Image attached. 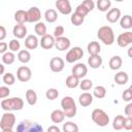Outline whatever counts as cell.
I'll list each match as a JSON object with an SVG mask.
<instances>
[{
    "instance_id": "1",
    "label": "cell",
    "mask_w": 132,
    "mask_h": 132,
    "mask_svg": "<svg viewBox=\"0 0 132 132\" xmlns=\"http://www.w3.org/2000/svg\"><path fill=\"white\" fill-rule=\"evenodd\" d=\"M0 105L4 111L21 110L24 107V100L21 97H11L8 99H2Z\"/></svg>"
},
{
    "instance_id": "2",
    "label": "cell",
    "mask_w": 132,
    "mask_h": 132,
    "mask_svg": "<svg viewBox=\"0 0 132 132\" xmlns=\"http://www.w3.org/2000/svg\"><path fill=\"white\" fill-rule=\"evenodd\" d=\"M97 37L105 45H111L114 42V33L111 27L102 26L97 31Z\"/></svg>"
},
{
    "instance_id": "3",
    "label": "cell",
    "mask_w": 132,
    "mask_h": 132,
    "mask_svg": "<svg viewBox=\"0 0 132 132\" xmlns=\"http://www.w3.org/2000/svg\"><path fill=\"white\" fill-rule=\"evenodd\" d=\"M61 107L67 118H73L76 114L77 107L74 99L70 96H65L61 100Z\"/></svg>"
},
{
    "instance_id": "4",
    "label": "cell",
    "mask_w": 132,
    "mask_h": 132,
    "mask_svg": "<svg viewBox=\"0 0 132 132\" xmlns=\"http://www.w3.org/2000/svg\"><path fill=\"white\" fill-rule=\"evenodd\" d=\"M16 132H43V128L37 122L24 120L18 125Z\"/></svg>"
},
{
    "instance_id": "5",
    "label": "cell",
    "mask_w": 132,
    "mask_h": 132,
    "mask_svg": "<svg viewBox=\"0 0 132 132\" xmlns=\"http://www.w3.org/2000/svg\"><path fill=\"white\" fill-rule=\"evenodd\" d=\"M91 118L93 122L99 127H105L109 123V116L100 108H95L91 113Z\"/></svg>"
},
{
    "instance_id": "6",
    "label": "cell",
    "mask_w": 132,
    "mask_h": 132,
    "mask_svg": "<svg viewBox=\"0 0 132 132\" xmlns=\"http://www.w3.org/2000/svg\"><path fill=\"white\" fill-rule=\"evenodd\" d=\"M15 124V116L10 111H5L0 120V128L4 129H12Z\"/></svg>"
},
{
    "instance_id": "7",
    "label": "cell",
    "mask_w": 132,
    "mask_h": 132,
    "mask_svg": "<svg viewBox=\"0 0 132 132\" xmlns=\"http://www.w3.org/2000/svg\"><path fill=\"white\" fill-rule=\"evenodd\" d=\"M84 57V51L81 47L79 46H74L71 50L68 51V53L66 54V62L68 63H74L76 61H78L79 59H81Z\"/></svg>"
},
{
    "instance_id": "8",
    "label": "cell",
    "mask_w": 132,
    "mask_h": 132,
    "mask_svg": "<svg viewBox=\"0 0 132 132\" xmlns=\"http://www.w3.org/2000/svg\"><path fill=\"white\" fill-rule=\"evenodd\" d=\"M32 77V71L27 66H21L16 70V78L22 82H27Z\"/></svg>"
},
{
    "instance_id": "9",
    "label": "cell",
    "mask_w": 132,
    "mask_h": 132,
    "mask_svg": "<svg viewBox=\"0 0 132 132\" xmlns=\"http://www.w3.org/2000/svg\"><path fill=\"white\" fill-rule=\"evenodd\" d=\"M71 73L73 76H75L78 79L84 78L88 73V67L84 63H77L72 67Z\"/></svg>"
},
{
    "instance_id": "10",
    "label": "cell",
    "mask_w": 132,
    "mask_h": 132,
    "mask_svg": "<svg viewBox=\"0 0 132 132\" xmlns=\"http://www.w3.org/2000/svg\"><path fill=\"white\" fill-rule=\"evenodd\" d=\"M117 43L121 47H126L129 44L132 43V32L127 31L124 33H121L117 38Z\"/></svg>"
},
{
    "instance_id": "11",
    "label": "cell",
    "mask_w": 132,
    "mask_h": 132,
    "mask_svg": "<svg viewBox=\"0 0 132 132\" xmlns=\"http://www.w3.org/2000/svg\"><path fill=\"white\" fill-rule=\"evenodd\" d=\"M64 66H65V62L60 57H54L50 61V68L53 72H56V73L61 72L64 69Z\"/></svg>"
},
{
    "instance_id": "12",
    "label": "cell",
    "mask_w": 132,
    "mask_h": 132,
    "mask_svg": "<svg viewBox=\"0 0 132 132\" xmlns=\"http://www.w3.org/2000/svg\"><path fill=\"white\" fill-rule=\"evenodd\" d=\"M56 8L62 13V14H70L72 11V7L71 4L68 0H57L56 3Z\"/></svg>"
},
{
    "instance_id": "13",
    "label": "cell",
    "mask_w": 132,
    "mask_h": 132,
    "mask_svg": "<svg viewBox=\"0 0 132 132\" xmlns=\"http://www.w3.org/2000/svg\"><path fill=\"white\" fill-rule=\"evenodd\" d=\"M27 15H28V23H38L40 22L41 19V12L40 9L36 6H33L27 10Z\"/></svg>"
},
{
    "instance_id": "14",
    "label": "cell",
    "mask_w": 132,
    "mask_h": 132,
    "mask_svg": "<svg viewBox=\"0 0 132 132\" xmlns=\"http://www.w3.org/2000/svg\"><path fill=\"white\" fill-rule=\"evenodd\" d=\"M55 42H56V38L53 35H50V34L44 35L39 40L40 46L42 48H44V50H51L52 47H54L55 46Z\"/></svg>"
},
{
    "instance_id": "15",
    "label": "cell",
    "mask_w": 132,
    "mask_h": 132,
    "mask_svg": "<svg viewBox=\"0 0 132 132\" xmlns=\"http://www.w3.org/2000/svg\"><path fill=\"white\" fill-rule=\"evenodd\" d=\"M70 39L65 37V36H62V37H59V38H56V42H55V47L58 50V51H66L70 47Z\"/></svg>"
},
{
    "instance_id": "16",
    "label": "cell",
    "mask_w": 132,
    "mask_h": 132,
    "mask_svg": "<svg viewBox=\"0 0 132 132\" xmlns=\"http://www.w3.org/2000/svg\"><path fill=\"white\" fill-rule=\"evenodd\" d=\"M12 34L16 39H23L27 35V28L25 25L16 24L12 29ZM27 37V36H26Z\"/></svg>"
},
{
    "instance_id": "17",
    "label": "cell",
    "mask_w": 132,
    "mask_h": 132,
    "mask_svg": "<svg viewBox=\"0 0 132 132\" xmlns=\"http://www.w3.org/2000/svg\"><path fill=\"white\" fill-rule=\"evenodd\" d=\"M121 18V10L117 7L114 8H110L108 11H107V14H106V20L109 22V23H117Z\"/></svg>"
},
{
    "instance_id": "18",
    "label": "cell",
    "mask_w": 132,
    "mask_h": 132,
    "mask_svg": "<svg viewBox=\"0 0 132 132\" xmlns=\"http://www.w3.org/2000/svg\"><path fill=\"white\" fill-rule=\"evenodd\" d=\"M78 102H79V104H80L82 107L90 106V105L93 103V95H92L91 93L85 92V93H82V94L79 95V97H78Z\"/></svg>"
},
{
    "instance_id": "19",
    "label": "cell",
    "mask_w": 132,
    "mask_h": 132,
    "mask_svg": "<svg viewBox=\"0 0 132 132\" xmlns=\"http://www.w3.org/2000/svg\"><path fill=\"white\" fill-rule=\"evenodd\" d=\"M65 113L62 109H55L52 111L51 113V120L53 123L55 124H60V123H63L64 120H65Z\"/></svg>"
},
{
    "instance_id": "20",
    "label": "cell",
    "mask_w": 132,
    "mask_h": 132,
    "mask_svg": "<svg viewBox=\"0 0 132 132\" xmlns=\"http://www.w3.org/2000/svg\"><path fill=\"white\" fill-rule=\"evenodd\" d=\"M38 44H39V40L33 34H30L25 38V46L28 50H35L38 46Z\"/></svg>"
},
{
    "instance_id": "21",
    "label": "cell",
    "mask_w": 132,
    "mask_h": 132,
    "mask_svg": "<svg viewBox=\"0 0 132 132\" xmlns=\"http://www.w3.org/2000/svg\"><path fill=\"white\" fill-rule=\"evenodd\" d=\"M102 58L99 55H92L88 58V64L91 68L97 69L102 65Z\"/></svg>"
},
{
    "instance_id": "22",
    "label": "cell",
    "mask_w": 132,
    "mask_h": 132,
    "mask_svg": "<svg viewBox=\"0 0 132 132\" xmlns=\"http://www.w3.org/2000/svg\"><path fill=\"white\" fill-rule=\"evenodd\" d=\"M113 79H114V82H116L117 85H119V86H124V85H126V84L128 82L129 76H128V74H127L125 71H119L118 73H116Z\"/></svg>"
},
{
    "instance_id": "23",
    "label": "cell",
    "mask_w": 132,
    "mask_h": 132,
    "mask_svg": "<svg viewBox=\"0 0 132 132\" xmlns=\"http://www.w3.org/2000/svg\"><path fill=\"white\" fill-rule=\"evenodd\" d=\"M14 21L18 23V24H21V25H24L25 23L28 22V15H27V11L25 10H16L14 12Z\"/></svg>"
},
{
    "instance_id": "24",
    "label": "cell",
    "mask_w": 132,
    "mask_h": 132,
    "mask_svg": "<svg viewBox=\"0 0 132 132\" xmlns=\"http://www.w3.org/2000/svg\"><path fill=\"white\" fill-rule=\"evenodd\" d=\"M122 64H123V60L120 56H113L110 58L109 60V68L111 70H119L121 67H122Z\"/></svg>"
},
{
    "instance_id": "25",
    "label": "cell",
    "mask_w": 132,
    "mask_h": 132,
    "mask_svg": "<svg viewBox=\"0 0 132 132\" xmlns=\"http://www.w3.org/2000/svg\"><path fill=\"white\" fill-rule=\"evenodd\" d=\"M87 50H88V53L90 54V56H92V55H99V53L101 51V46H100L99 42H97V41H91L88 44Z\"/></svg>"
},
{
    "instance_id": "26",
    "label": "cell",
    "mask_w": 132,
    "mask_h": 132,
    "mask_svg": "<svg viewBox=\"0 0 132 132\" xmlns=\"http://www.w3.org/2000/svg\"><path fill=\"white\" fill-rule=\"evenodd\" d=\"M44 19L47 23H55L58 20V13L55 9L50 8L44 12Z\"/></svg>"
},
{
    "instance_id": "27",
    "label": "cell",
    "mask_w": 132,
    "mask_h": 132,
    "mask_svg": "<svg viewBox=\"0 0 132 132\" xmlns=\"http://www.w3.org/2000/svg\"><path fill=\"white\" fill-rule=\"evenodd\" d=\"M124 121H125V117L122 114H118L112 122V128L117 131H120L124 128Z\"/></svg>"
},
{
    "instance_id": "28",
    "label": "cell",
    "mask_w": 132,
    "mask_h": 132,
    "mask_svg": "<svg viewBox=\"0 0 132 132\" xmlns=\"http://www.w3.org/2000/svg\"><path fill=\"white\" fill-rule=\"evenodd\" d=\"M79 84H80L79 79L76 78L75 76H73L72 74L69 75V76H67V78H66V80H65V85H66V87L69 88V89L77 88V87L79 86Z\"/></svg>"
},
{
    "instance_id": "29",
    "label": "cell",
    "mask_w": 132,
    "mask_h": 132,
    "mask_svg": "<svg viewBox=\"0 0 132 132\" xmlns=\"http://www.w3.org/2000/svg\"><path fill=\"white\" fill-rule=\"evenodd\" d=\"M120 26L123 29H131L132 28V16L129 14H126L121 18L120 20Z\"/></svg>"
},
{
    "instance_id": "30",
    "label": "cell",
    "mask_w": 132,
    "mask_h": 132,
    "mask_svg": "<svg viewBox=\"0 0 132 132\" xmlns=\"http://www.w3.org/2000/svg\"><path fill=\"white\" fill-rule=\"evenodd\" d=\"M96 6H97L98 10H100L102 12H105V11L110 9L111 1L110 0H98L97 3H96Z\"/></svg>"
},
{
    "instance_id": "31",
    "label": "cell",
    "mask_w": 132,
    "mask_h": 132,
    "mask_svg": "<svg viewBox=\"0 0 132 132\" xmlns=\"http://www.w3.org/2000/svg\"><path fill=\"white\" fill-rule=\"evenodd\" d=\"M26 100L29 105H35L37 102V94L35 91L29 89L26 92Z\"/></svg>"
},
{
    "instance_id": "32",
    "label": "cell",
    "mask_w": 132,
    "mask_h": 132,
    "mask_svg": "<svg viewBox=\"0 0 132 132\" xmlns=\"http://www.w3.org/2000/svg\"><path fill=\"white\" fill-rule=\"evenodd\" d=\"M18 60L20 62L26 64V63L30 62V60H31V54L27 50H22V51H20L18 53Z\"/></svg>"
},
{
    "instance_id": "33",
    "label": "cell",
    "mask_w": 132,
    "mask_h": 132,
    "mask_svg": "<svg viewBox=\"0 0 132 132\" xmlns=\"http://www.w3.org/2000/svg\"><path fill=\"white\" fill-rule=\"evenodd\" d=\"M34 31H35L36 35L41 36V37H43L44 35L47 34V33H46V26H45V24L42 23V22H38L37 24H35V26H34Z\"/></svg>"
},
{
    "instance_id": "34",
    "label": "cell",
    "mask_w": 132,
    "mask_h": 132,
    "mask_svg": "<svg viewBox=\"0 0 132 132\" xmlns=\"http://www.w3.org/2000/svg\"><path fill=\"white\" fill-rule=\"evenodd\" d=\"M1 60H2V63L3 64L11 65L14 62V60H15V55L12 52H7V53H5V54L2 55Z\"/></svg>"
},
{
    "instance_id": "35",
    "label": "cell",
    "mask_w": 132,
    "mask_h": 132,
    "mask_svg": "<svg viewBox=\"0 0 132 132\" xmlns=\"http://www.w3.org/2000/svg\"><path fill=\"white\" fill-rule=\"evenodd\" d=\"M93 96L98 99L104 98L106 96V89L103 86H96L93 90Z\"/></svg>"
},
{
    "instance_id": "36",
    "label": "cell",
    "mask_w": 132,
    "mask_h": 132,
    "mask_svg": "<svg viewBox=\"0 0 132 132\" xmlns=\"http://www.w3.org/2000/svg\"><path fill=\"white\" fill-rule=\"evenodd\" d=\"M63 132H78V126L74 122H66L63 124Z\"/></svg>"
},
{
    "instance_id": "37",
    "label": "cell",
    "mask_w": 132,
    "mask_h": 132,
    "mask_svg": "<svg viewBox=\"0 0 132 132\" xmlns=\"http://www.w3.org/2000/svg\"><path fill=\"white\" fill-rule=\"evenodd\" d=\"M84 21H85V18H84L82 15L76 13V12L72 13L71 16H70V22H71V24L74 25V26H80V25L84 23Z\"/></svg>"
},
{
    "instance_id": "38",
    "label": "cell",
    "mask_w": 132,
    "mask_h": 132,
    "mask_svg": "<svg viewBox=\"0 0 132 132\" xmlns=\"http://www.w3.org/2000/svg\"><path fill=\"white\" fill-rule=\"evenodd\" d=\"M2 80H3V82H4L5 85L11 86V85H13L14 81H15V76H14L11 72H7V73H5V74L2 76Z\"/></svg>"
},
{
    "instance_id": "39",
    "label": "cell",
    "mask_w": 132,
    "mask_h": 132,
    "mask_svg": "<svg viewBox=\"0 0 132 132\" xmlns=\"http://www.w3.org/2000/svg\"><path fill=\"white\" fill-rule=\"evenodd\" d=\"M45 97H46V99L53 101V100H55V99H57V98L59 97V92H58L57 89L51 88V89H48V90L45 92Z\"/></svg>"
},
{
    "instance_id": "40",
    "label": "cell",
    "mask_w": 132,
    "mask_h": 132,
    "mask_svg": "<svg viewBox=\"0 0 132 132\" xmlns=\"http://www.w3.org/2000/svg\"><path fill=\"white\" fill-rule=\"evenodd\" d=\"M92 87H93V81L91 79H88V78L82 79L79 84V88L82 91H89V90L92 89Z\"/></svg>"
},
{
    "instance_id": "41",
    "label": "cell",
    "mask_w": 132,
    "mask_h": 132,
    "mask_svg": "<svg viewBox=\"0 0 132 132\" xmlns=\"http://www.w3.org/2000/svg\"><path fill=\"white\" fill-rule=\"evenodd\" d=\"M8 47L9 50L14 53V52H20V47H21V43L18 39H11L8 43Z\"/></svg>"
},
{
    "instance_id": "42",
    "label": "cell",
    "mask_w": 132,
    "mask_h": 132,
    "mask_svg": "<svg viewBox=\"0 0 132 132\" xmlns=\"http://www.w3.org/2000/svg\"><path fill=\"white\" fill-rule=\"evenodd\" d=\"M75 12H76V13H78V14H80V15H82V16L85 18V16H86L90 11H89V10H88V9H87L82 4H81V3H80L79 5H77V6H76V8H75Z\"/></svg>"
},
{
    "instance_id": "43",
    "label": "cell",
    "mask_w": 132,
    "mask_h": 132,
    "mask_svg": "<svg viewBox=\"0 0 132 132\" xmlns=\"http://www.w3.org/2000/svg\"><path fill=\"white\" fill-rule=\"evenodd\" d=\"M64 27L63 26H57L56 28H55V30H54V34H53V36L55 37V38H59V37H62L63 36V34H64Z\"/></svg>"
},
{
    "instance_id": "44",
    "label": "cell",
    "mask_w": 132,
    "mask_h": 132,
    "mask_svg": "<svg viewBox=\"0 0 132 132\" xmlns=\"http://www.w3.org/2000/svg\"><path fill=\"white\" fill-rule=\"evenodd\" d=\"M10 94V90L8 87H5V86H2L0 87V98L1 99H5L6 97H8Z\"/></svg>"
},
{
    "instance_id": "45",
    "label": "cell",
    "mask_w": 132,
    "mask_h": 132,
    "mask_svg": "<svg viewBox=\"0 0 132 132\" xmlns=\"http://www.w3.org/2000/svg\"><path fill=\"white\" fill-rule=\"evenodd\" d=\"M122 98H123V100L126 101V102H129V101L132 100V92L129 90V88L126 89V90L123 92V94H122Z\"/></svg>"
},
{
    "instance_id": "46",
    "label": "cell",
    "mask_w": 132,
    "mask_h": 132,
    "mask_svg": "<svg viewBox=\"0 0 132 132\" xmlns=\"http://www.w3.org/2000/svg\"><path fill=\"white\" fill-rule=\"evenodd\" d=\"M81 4H82L89 11H92V10L94 9V7H95V3H94V1H92V0H85V1L81 2Z\"/></svg>"
},
{
    "instance_id": "47",
    "label": "cell",
    "mask_w": 132,
    "mask_h": 132,
    "mask_svg": "<svg viewBox=\"0 0 132 132\" xmlns=\"http://www.w3.org/2000/svg\"><path fill=\"white\" fill-rule=\"evenodd\" d=\"M124 129L125 130H132V117L125 118V121H124Z\"/></svg>"
},
{
    "instance_id": "48",
    "label": "cell",
    "mask_w": 132,
    "mask_h": 132,
    "mask_svg": "<svg viewBox=\"0 0 132 132\" xmlns=\"http://www.w3.org/2000/svg\"><path fill=\"white\" fill-rule=\"evenodd\" d=\"M124 111H125V114L127 117H132V102H130L126 105Z\"/></svg>"
},
{
    "instance_id": "49",
    "label": "cell",
    "mask_w": 132,
    "mask_h": 132,
    "mask_svg": "<svg viewBox=\"0 0 132 132\" xmlns=\"http://www.w3.org/2000/svg\"><path fill=\"white\" fill-rule=\"evenodd\" d=\"M7 50H8V44L4 41H1L0 42V54H5L7 53Z\"/></svg>"
},
{
    "instance_id": "50",
    "label": "cell",
    "mask_w": 132,
    "mask_h": 132,
    "mask_svg": "<svg viewBox=\"0 0 132 132\" xmlns=\"http://www.w3.org/2000/svg\"><path fill=\"white\" fill-rule=\"evenodd\" d=\"M6 37V29L4 26H0V40L2 41Z\"/></svg>"
},
{
    "instance_id": "51",
    "label": "cell",
    "mask_w": 132,
    "mask_h": 132,
    "mask_svg": "<svg viewBox=\"0 0 132 132\" xmlns=\"http://www.w3.org/2000/svg\"><path fill=\"white\" fill-rule=\"evenodd\" d=\"M47 132H61V130H60V128L58 126L52 125V126H50L47 128Z\"/></svg>"
},
{
    "instance_id": "52",
    "label": "cell",
    "mask_w": 132,
    "mask_h": 132,
    "mask_svg": "<svg viewBox=\"0 0 132 132\" xmlns=\"http://www.w3.org/2000/svg\"><path fill=\"white\" fill-rule=\"evenodd\" d=\"M127 55H128L129 58L132 59V46H130V47L128 48V51H127Z\"/></svg>"
},
{
    "instance_id": "53",
    "label": "cell",
    "mask_w": 132,
    "mask_h": 132,
    "mask_svg": "<svg viewBox=\"0 0 132 132\" xmlns=\"http://www.w3.org/2000/svg\"><path fill=\"white\" fill-rule=\"evenodd\" d=\"M0 74H5L4 73V64H0Z\"/></svg>"
},
{
    "instance_id": "54",
    "label": "cell",
    "mask_w": 132,
    "mask_h": 132,
    "mask_svg": "<svg viewBox=\"0 0 132 132\" xmlns=\"http://www.w3.org/2000/svg\"><path fill=\"white\" fill-rule=\"evenodd\" d=\"M2 132H13V131H12V129H4V130H2Z\"/></svg>"
},
{
    "instance_id": "55",
    "label": "cell",
    "mask_w": 132,
    "mask_h": 132,
    "mask_svg": "<svg viewBox=\"0 0 132 132\" xmlns=\"http://www.w3.org/2000/svg\"><path fill=\"white\" fill-rule=\"evenodd\" d=\"M129 90H130V91H131V92H132V85H131V86H130V87H129Z\"/></svg>"
}]
</instances>
